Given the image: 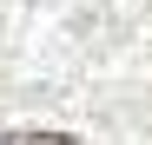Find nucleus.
<instances>
[{
    "label": "nucleus",
    "instance_id": "1",
    "mask_svg": "<svg viewBox=\"0 0 152 145\" xmlns=\"http://www.w3.org/2000/svg\"><path fill=\"white\" fill-rule=\"evenodd\" d=\"M0 145H86L73 132H0Z\"/></svg>",
    "mask_w": 152,
    "mask_h": 145
}]
</instances>
